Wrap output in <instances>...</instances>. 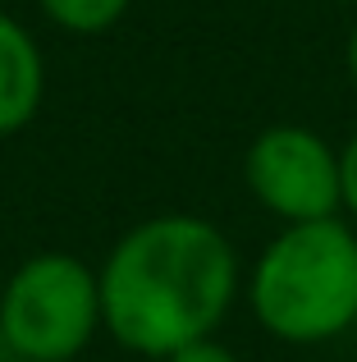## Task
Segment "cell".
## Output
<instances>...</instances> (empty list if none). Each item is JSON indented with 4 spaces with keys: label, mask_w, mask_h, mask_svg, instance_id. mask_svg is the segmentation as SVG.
<instances>
[{
    "label": "cell",
    "mask_w": 357,
    "mask_h": 362,
    "mask_svg": "<svg viewBox=\"0 0 357 362\" xmlns=\"http://www.w3.org/2000/svg\"><path fill=\"white\" fill-rule=\"evenodd\" d=\"M97 284L101 330L128 354L165 362L224 326L243 293V257L206 216L156 211L106 247Z\"/></svg>",
    "instance_id": "obj_1"
},
{
    "label": "cell",
    "mask_w": 357,
    "mask_h": 362,
    "mask_svg": "<svg viewBox=\"0 0 357 362\" xmlns=\"http://www.w3.org/2000/svg\"><path fill=\"white\" fill-rule=\"evenodd\" d=\"M248 312L294 349L334 344L357 326V230L344 216L279 225L243 275Z\"/></svg>",
    "instance_id": "obj_2"
},
{
    "label": "cell",
    "mask_w": 357,
    "mask_h": 362,
    "mask_svg": "<svg viewBox=\"0 0 357 362\" xmlns=\"http://www.w3.org/2000/svg\"><path fill=\"white\" fill-rule=\"evenodd\" d=\"M101 335L97 266L73 252H32L0 284V344L23 362H78Z\"/></svg>",
    "instance_id": "obj_3"
},
{
    "label": "cell",
    "mask_w": 357,
    "mask_h": 362,
    "mask_svg": "<svg viewBox=\"0 0 357 362\" xmlns=\"http://www.w3.org/2000/svg\"><path fill=\"white\" fill-rule=\"evenodd\" d=\"M243 184L252 202L279 225L344 216L339 147L307 124H270L243 151Z\"/></svg>",
    "instance_id": "obj_4"
},
{
    "label": "cell",
    "mask_w": 357,
    "mask_h": 362,
    "mask_svg": "<svg viewBox=\"0 0 357 362\" xmlns=\"http://www.w3.org/2000/svg\"><path fill=\"white\" fill-rule=\"evenodd\" d=\"M46 101V60L37 37L0 9V138H14Z\"/></svg>",
    "instance_id": "obj_5"
},
{
    "label": "cell",
    "mask_w": 357,
    "mask_h": 362,
    "mask_svg": "<svg viewBox=\"0 0 357 362\" xmlns=\"http://www.w3.org/2000/svg\"><path fill=\"white\" fill-rule=\"evenodd\" d=\"M133 0H37L46 18L69 37H101L128 14Z\"/></svg>",
    "instance_id": "obj_6"
},
{
    "label": "cell",
    "mask_w": 357,
    "mask_h": 362,
    "mask_svg": "<svg viewBox=\"0 0 357 362\" xmlns=\"http://www.w3.org/2000/svg\"><path fill=\"white\" fill-rule=\"evenodd\" d=\"M339 179H344V216L357 221V129L339 147Z\"/></svg>",
    "instance_id": "obj_7"
},
{
    "label": "cell",
    "mask_w": 357,
    "mask_h": 362,
    "mask_svg": "<svg viewBox=\"0 0 357 362\" xmlns=\"http://www.w3.org/2000/svg\"><path fill=\"white\" fill-rule=\"evenodd\" d=\"M165 362H243L238 354H234L224 339H197V344H188V349H178V354H170Z\"/></svg>",
    "instance_id": "obj_8"
},
{
    "label": "cell",
    "mask_w": 357,
    "mask_h": 362,
    "mask_svg": "<svg viewBox=\"0 0 357 362\" xmlns=\"http://www.w3.org/2000/svg\"><path fill=\"white\" fill-rule=\"evenodd\" d=\"M344 74H349V83L357 88V18H353L349 37H344Z\"/></svg>",
    "instance_id": "obj_9"
},
{
    "label": "cell",
    "mask_w": 357,
    "mask_h": 362,
    "mask_svg": "<svg viewBox=\"0 0 357 362\" xmlns=\"http://www.w3.org/2000/svg\"><path fill=\"white\" fill-rule=\"evenodd\" d=\"M0 362H23V358H0Z\"/></svg>",
    "instance_id": "obj_10"
},
{
    "label": "cell",
    "mask_w": 357,
    "mask_h": 362,
    "mask_svg": "<svg viewBox=\"0 0 357 362\" xmlns=\"http://www.w3.org/2000/svg\"><path fill=\"white\" fill-rule=\"evenodd\" d=\"M339 5H357V0H339Z\"/></svg>",
    "instance_id": "obj_11"
}]
</instances>
